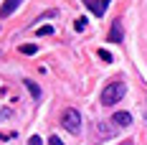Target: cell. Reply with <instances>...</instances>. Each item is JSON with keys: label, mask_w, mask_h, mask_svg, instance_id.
<instances>
[{"label": "cell", "mask_w": 147, "mask_h": 145, "mask_svg": "<svg viewBox=\"0 0 147 145\" xmlns=\"http://www.w3.org/2000/svg\"><path fill=\"white\" fill-rule=\"evenodd\" d=\"M28 145H43V143H41V138H38V135H33V138L28 140Z\"/></svg>", "instance_id": "obj_13"}, {"label": "cell", "mask_w": 147, "mask_h": 145, "mask_svg": "<svg viewBox=\"0 0 147 145\" xmlns=\"http://www.w3.org/2000/svg\"><path fill=\"white\" fill-rule=\"evenodd\" d=\"M48 143H51V145H63V143H61V140H59V135H53V138H51Z\"/></svg>", "instance_id": "obj_14"}, {"label": "cell", "mask_w": 147, "mask_h": 145, "mask_svg": "<svg viewBox=\"0 0 147 145\" xmlns=\"http://www.w3.org/2000/svg\"><path fill=\"white\" fill-rule=\"evenodd\" d=\"M94 135L96 138H109V135H114V130H107V127H102V122H99L96 130H94Z\"/></svg>", "instance_id": "obj_8"}, {"label": "cell", "mask_w": 147, "mask_h": 145, "mask_svg": "<svg viewBox=\"0 0 147 145\" xmlns=\"http://www.w3.org/2000/svg\"><path fill=\"white\" fill-rule=\"evenodd\" d=\"M61 125H63V130H66V132L79 135V132H81V115H79V110L69 107V110L63 112V117H61Z\"/></svg>", "instance_id": "obj_2"}, {"label": "cell", "mask_w": 147, "mask_h": 145, "mask_svg": "<svg viewBox=\"0 0 147 145\" xmlns=\"http://www.w3.org/2000/svg\"><path fill=\"white\" fill-rule=\"evenodd\" d=\"M122 38H124V26H122L119 20H114V23H112V31H109V41H112V44H119Z\"/></svg>", "instance_id": "obj_5"}, {"label": "cell", "mask_w": 147, "mask_h": 145, "mask_svg": "<svg viewBox=\"0 0 147 145\" xmlns=\"http://www.w3.org/2000/svg\"><path fill=\"white\" fill-rule=\"evenodd\" d=\"M36 51H38V46H36V44H23V46H20V54H26V56H33Z\"/></svg>", "instance_id": "obj_7"}, {"label": "cell", "mask_w": 147, "mask_h": 145, "mask_svg": "<svg viewBox=\"0 0 147 145\" xmlns=\"http://www.w3.org/2000/svg\"><path fill=\"white\" fill-rule=\"evenodd\" d=\"M56 15H59V10H48V13H43L38 20H46V18H56ZM38 20H36V23H38Z\"/></svg>", "instance_id": "obj_12"}, {"label": "cell", "mask_w": 147, "mask_h": 145, "mask_svg": "<svg viewBox=\"0 0 147 145\" xmlns=\"http://www.w3.org/2000/svg\"><path fill=\"white\" fill-rule=\"evenodd\" d=\"M124 94H127L124 82H112V84H107L104 92H102V104H104V107H112V104H117Z\"/></svg>", "instance_id": "obj_1"}, {"label": "cell", "mask_w": 147, "mask_h": 145, "mask_svg": "<svg viewBox=\"0 0 147 145\" xmlns=\"http://www.w3.org/2000/svg\"><path fill=\"white\" fill-rule=\"evenodd\" d=\"M20 3L23 0H5L3 3V8H0V18H8V15H13L18 8H20Z\"/></svg>", "instance_id": "obj_4"}, {"label": "cell", "mask_w": 147, "mask_h": 145, "mask_svg": "<svg viewBox=\"0 0 147 145\" xmlns=\"http://www.w3.org/2000/svg\"><path fill=\"white\" fill-rule=\"evenodd\" d=\"M53 33V26H43V28H38V36H51Z\"/></svg>", "instance_id": "obj_10"}, {"label": "cell", "mask_w": 147, "mask_h": 145, "mask_svg": "<svg viewBox=\"0 0 147 145\" xmlns=\"http://www.w3.org/2000/svg\"><path fill=\"white\" fill-rule=\"evenodd\" d=\"M84 28H86V18H76V20H74V31H79V33H81Z\"/></svg>", "instance_id": "obj_9"}, {"label": "cell", "mask_w": 147, "mask_h": 145, "mask_svg": "<svg viewBox=\"0 0 147 145\" xmlns=\"http://www.w3.org/2000/svg\"><path fill=\"white\" fill-rule=\"evenodd\" d=\"M99 59H102V61H112V54H109L107 48H99Z\"/></svg>", "instance_id": "obj_11"}, {"label": "cell", "mask_w": 147, "mask_h": 145, "mask_svg": "<svg viewBox=\"0 0 147 145\" xmlns=\"http://www.w3.org/2000/svg\"><path fill=\"white\" fill-rule=\"evenodd\" d=\"M23 84H26V89L30 92V97H33V99H38V97H41V87H38L36 82H30V79H26Z\"/></svg>", "instance_id": "obj_6"}, {"label": "cell", "mask_w": 147, "mask_h": 145, "mask_svg": "<svg viewBox=\"0 0 147 145\" xmlns=\"http://www.w3.org/2000/svg\"><path fill=\"white\" fill-rule=\"evenodd\" d=\"M112 122H114L117 127H129V125H132V115H129V112H124V110H119V112L112 115Z\"/></svg>", "instance_id": "obj_3"}, {"label": "cell", "mask_w": 147, "mask_h": 145, "mask_svg": "<svg viewBox=\"0 0 147 145\" xmlns=\"http://www.w3.org/2000/svg\"><path fill=\"white\" fill-rule=\"evenodd\" d=\"M145 107H147V104H145ZM145 117H147V112H145Z\"/></svg>", "instance_id": "obj_15"}]
</instances>
